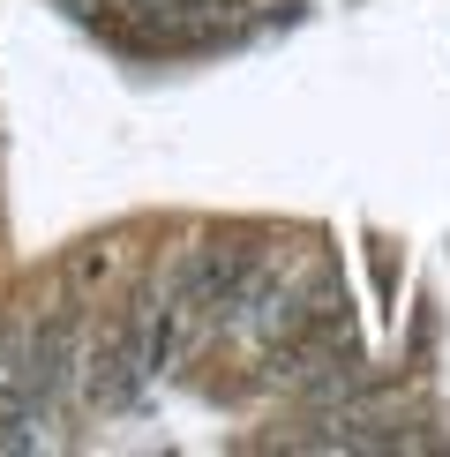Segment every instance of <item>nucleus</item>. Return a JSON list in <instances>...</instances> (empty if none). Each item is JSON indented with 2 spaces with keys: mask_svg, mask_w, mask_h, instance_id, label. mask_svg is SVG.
Segmentation results:
<instances>
[{
  "mask_svg": "<svg viewBox=\"0 0 450 457\" xmlns=\"http://www.w3.org/2000/svg\"><path fill=\"white\" fill-rule=\"evenodd\" d=\"M143 330H121V337H105V353L90 360V405L98 412H121L128 397L143 390Z\"/></svg>",
  "mask_w": 450,
  "mask_h": 457,
  "instance_id": "1",
  "label": "nucleus"
}]
</instances>
